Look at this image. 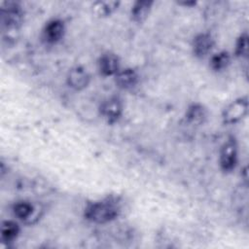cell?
<instances>
[{"label": "cell", "mask_w": 249, "mask_h": 249, "mask_svg": "<svg viewBox=\"0 0 249 249\" xmlns=\"http://www.w3.org/2000/svg\"><path fill=\"white\" fill-rule=\"evenodd\" d=\"M120 207L115 200L103 199L89 203L85 209V217L95 224H106L118 217Z\"/></svg>", "instance_id": "obj_1"}, {"label": "cell", "mask_w": 249, "mask_h": 249, "mask_svg": "<svg viewBox=\"0 0 249 249\" xmlns=\"http://www.w3.org/2000/svg\"><path fill=\"white\" fill-rule=\"evenodd\" d=\"M23 12L17 2H3L1 5V22L7 28H17L22 22Z\"/></svg>", "instance_id": "obj_2"}, {"label": "cell", "mask_w": 249, "mask_h": 249, "mask_svg": "<svg viewBox=\"0 0 249 249\" xmlns=\"http://www.w3.org/2000/svg\"><path fill=\"white\" fill-rule=\"evenodd\" d=\"M248 101L247 97H240L230 103L223 111V122L227 124H234L240 122L247 114Z\"/></svg>", "instance_id": "obj_3"}, {"label": "cell", "mask_w": 249, "mask_h": 249, "mask_svg": "<svg viewBox=\"0 0 249 249\" xmlns=\"http://www.w3.org/2000/svg\"><path fill=\"white\" fill-rule=\"evenodd\" d=\"M220 165L224 171H231L237 162V148L232 139L228 140L220 151Z\"/></svg>", "instance_id": "obj_4"}, {"label": "cell", "mask_w": 249, "mask_h": 249, "mask_svg": "<svg viewBox=\"0 0 249 249\" xmlns=\"http://www.w3.org/2000/svg\"><path fill=\"white\" fill-rule=\"evenodd\" d=\"M100 114L108 123H116L123 114L122 101L118 97H109L101 104Z\"/></svg>", "instance_id": "obj_5"}, {"label": "cell", "mask_w": 249, "mask_h": 249, "mask_svg": "<svg viewBox=\"0 0 249 249\" xmlns=\"http://www.w3.org/2000/svg\"><path fill=\"white\" fill-rule=\"evenodd\" d=\"M214 45L215 41L210 33H199L193 40V53L196 57L203 58L211 53Z\"/></svg>", "instance_id": "obj_6"}, {"label": "cell", "mask_w": 249, "mask_h": 249, "mask_svg": "<svg viewBox=\"0 0 249 249\" xmlns=\"http://www.w3.org/2000/svg\"><path fill=\"white\" fill-rule=\"evenodd\" d=\"M90 76L87 69L82 66L72 67L67 74V84L70 88L81 90L87 88L89 84Z\"/></svg>", "instance_id": "obj_7"}, {"label": "cell", "mask_w": 249, "mask_h": 249, "mask_svg": "<svg viewBox=\"0 0 249 249\" xmlns=\"http://www.w3.org/2000/svg\"><path fill=\"white\" fill-rule=\"evenodd\" d=\"M97 64L98 70L103 76H115L121 69V63L118 55L109 52L100 55Z\"/></svg>", "instance_id": "obj_8"}, {"label": "cell", "mask_w": 249, "mask_h": 249, "mask_svg": "<svg viewBox=\"0 0 249 249\" xmlns=\"http://www.w3.org/2000/svg\"><path fill=\"white\" fill-rule=\"evenodd\" d=\"M65 25L61 19L53 18L47 22L43 31V37L47 43L55 44L64 35Z\"/></svg>", "instance_id": "obj_9"}, {"label": "cell", "mask_w": 249, "mask_h": 249, "mask_svg": "<svg viewBox=\"0 0 249 249\" xmlns=\"http://www.w3.org/2000/svg\"><path fill=\"white\" fill-rule=\"evenodd\" d=\"M139 81V76L137 72L132 68L120 69L115 75V83L118 88L122 89H133Z\"/></svg>", "instance_id": "obj_10"}, {"label": "cell", "mask_w": 249, "mask_h": 249, "mask_svg": "<svg viewBox=\"0 0 249 249\" xmlns=\"http://www.w3.org/2000/svg\"><path fill=\"white\" fill-rule=\"evenodd\" d=\"M154 2L149 0L135 2L130 10L131 19L136 23H142L149 17Z\"/></svg>", "instance_id": "obj_11"}, {"label": "cell", "mask_w": 249, "mask_h": 249, "mask_svg": "<svg viewBox=\"0 0 249 249\" xmlns=\"http://www.w3.org/2000/svg\"><path fill=\"white\" fill-rule=\"evenodd\" d=\"M19 227L17 222L6 220L1 225V240L2 242H12L18 236Z\"/></svg>", "instance_id": "obj_12"}, {"label": "cell", "mask_w": 249, "mask_h": 249, "mask_svg": "<svg viewBox=\"0 0 249 249\" xmlns=\"http://www.w3.org/2000/svg\"><path fill=\"white\" fill-rule=\"evenodd\" d=\"M206 117V109L200 104H192L186 111V119L193 124H202Z\"/></svg>", "instance_id": "obj_13"}, {"label": "cell", "mask_w": 249, "mask_h": 249, "mask_svg": "<svg viewBox=\"0 0 249 249\" xmlns=\"http://www.w3.org/2000/svg\"><path fill=\"white\" fill-rule=\"evenodd\" d=\"M120 2L117 1H97L92 4L93 13L100 18L111 16L119 7Z\"/></svg>", "instance_id": "obj_14"}, {"label": "cell", "mask_w": 249, "mask_h": 249, "mask_svg": "<svg viewBox=\"0 0 249 249\" xmlns=\"http://www.w3.org/2000/svg\"><path fill=\"white\" fill-rule=\"evenodd\" d=\"M34 207L31 202L26 200L17 201L13 206L14 215L19 220H27L33 214Z\"/></svg>", "instance_id": "obj_15"}, {"label": "cell", "mask_w": 249, "mask_h": 249, "mask_svg": "<svg viewBox=\"0 0 249 249\" xmlns=\"http://www.w3.org/2000/svg\"><path fill=\"white\" fill-rule=\"evenodd\" d=\"M230 63H231L230 53L226 51H222L211 56L209 65L214 71H222L226 69Z\"/></svg>", "instance_id": "obj_16"}, {"label": "cell", "mask_w": 249, "mask_h": 249, "mask_svg": "<svg viewBox=\"0 0 249 249\" xmlns=\"http://www.w3.org/2000/svg\"><path fill=\"white\" fill-rule=\"evenodd\" d=\"M248 50V37L247 34L244 33L239 36L235 44V54L240 57H245L247 55Z\"/></svg>", "instance_id": "obj_17"}]
</instances>
